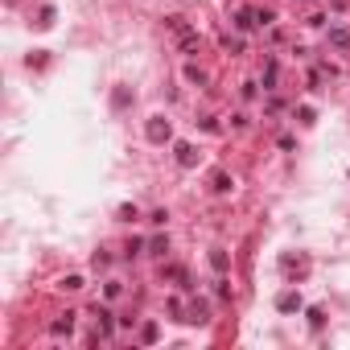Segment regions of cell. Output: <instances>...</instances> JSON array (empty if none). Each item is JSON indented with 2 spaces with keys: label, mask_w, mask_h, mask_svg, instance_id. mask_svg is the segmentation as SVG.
<instances>
[{
  "label": "cell",
  "mask_w": 350,
  "mask_h": 350,
  "mask_svg": "<svg viewBox=\"0 0 350 350\" xmlns=\"http://www.w3.org/2000/svg\"><path fill=\"white\" fill-rule=\"evenodd\" d=\"M148 136H153V140H165V136H169V124L153 120V124H148Z\"/></svg>",
  "instance_id": "1"
},
{
  "label": "cell",
  "mask_w": 350,
  "mask_h": 350,
  "mask_svg": "<svg viewBox=\"0 0 350 350\" xmlns=\"http://www.w3.org/2000/svg\"><path fill=\"white\" fill-rule=\"evenodd\" d=\"M297 305H301V297H297V293H285V297H280V309H297Z\"/></svg>",
  "instance_id": "2"
}]
</instances>
